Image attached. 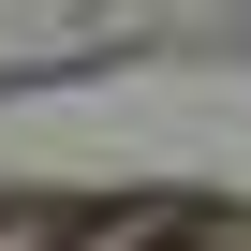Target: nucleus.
Here are the masks:
<instances>
[{"label":"nucleus","instance_id":"f257e3e1","mask_svg":"<svg viewBox=\"0 0 251 251\" xmlns=\"http://www.w3.org/2000/svg\"><path fill=\"white\" fill-rule=\"evenodd\" d=\"M89 251H177V222H118V236H89Z\"/></svg>","mask_w":251,"mask_h":251}]
</instances>
